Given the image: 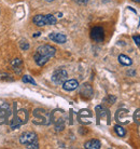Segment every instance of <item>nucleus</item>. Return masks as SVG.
<instances>
[{
	"instance_id": "1",
	"label": "nucleus",
	"mask_w": 140,
	"mask_h": 149,
	"mask_svg": "<svg viewBox=\"0 0 140 149\" xmlns=\"http://www.w3.org/2000/svg\"><path fill=\"white\" fill-rule=\"evenodd\" d=\"M56 49L50 45H43L39 47L36 50V53L33 55V60L38 66H44L48 63L49 60L55 55Z\"/></svg>"
},
{
	"instance_id": "2",
	"label": "nucleus",
	"mask_w": 140,
	"mask_h": 149,
	"mask_svg": "<svg viewBox=\"0 0 140 149\" xmlns=\"http://www.w3.org/2000/svg\"><path fill=\"white\" fill-rule=\"evenodd\" d=\"M28 119H29V113L26 109H19L15 112L13 118L11 120V129L12 130H16L19 129L21 125L23 124H26L28 122Z\"/></svg>"
},
{
	"instance_id": "3",
	"label": "nucleus",
	"mask_w": 140,
	"mask_h": 149,
	"mask_svg": "<svg viewBox=\"0 0 140 149\" xmlns=\"http://www.w3.org/2000/svg\"><path fill=\"white\" fill-rule=\"evenodd\" d=\"M33 123L40 125H48L51 123V115L44 109H35L33 110Z\"/></svg>"
},
{
	"instance_id": "4",
	"label": "nucleus",
	"mask_w": 140,
	"mask_h": 149,
	"mask_svg": "<svg viewBox=\"0 0 140 149\" xmlns=\"http://www.w3.org/2000/svg\"><path fill=\"white\" fill-rule=\"evenodd\" d=\"M12 116L10 106L7 103H0V125L7 124Z\"/></svg>"
},
{
	"instance_id": "5",
	"label": "nucleus",
	"mask_w": 140,
	"mask_h": 149,
	"mask_svg": "<svg viewBox=\"0 0 140 149\" xmlns=\"http://www.w3.org/2000/svg\"><path fill=\"white\" fill-rule=\"evenodd\" d=\"M68 74L67 71L63 68H59L57 70H55L52 74V81L54 82L55 84H63L64 82L67 80Z\"/></svg>"
},
{
	"instance_id": "6",
	"label": "nucleus",
	"mask_w": 140,
	"mask_h": 149,
	"mask_svg": "<svg viewBox=\"0 0 140 149\" xmlns=\"http://www.w3.org/2000/svg\"><path fill=\"white\" fill-rule=\"evenodd\" d=\"M91 38L95 42H103L105 39V30L101 26H95L91 30Z\"/></svg>"
},
{
	"instance_id": "7",
	"label": "nucleus",
	"mask_w": 140,
	"mask_h": 149,
	"mask_svg": "<svg viewBox=\"0 0 140 149\" xmlns=\"http://www.w3.org/2000/svg\"><path fill=\"white\" fill-rule=\"evenodd\" d=\"M37 134L33 132H24L19 136V143L23 145H28L30 143L37 142Z\"/></svg>"
},
{
	"instance_id": "8",
	"label": "nucleus",
	"mask_w": 140,
	"mask_h": 149,
	"mask_svg": "<svg viewBox=\"0 0 140 149\" xmlns=\"http://www.w3.org/2000/svg\"><path fill=\"white\" fill-rule=\"evenodd\" d=\"M49 38L56 43H65L67 41L66 36L64 34H60V33H51L49 35Z\"/></svg>"
},
{
	"instance_id": "9",
	"label": "nucleus",
	"mask_w": 140,
	"mask_h": 149,
	"mask_svg": "<svg viewBox=\"0 0 140 149\" xmlns=\"http://www.w3.org/2000/svg\"><path fill=\"white\" fill-rule=\"evenodd\" d=\"M79 86V82L76 79H70V80H66L63 83V89L65 91H73Z\"/></svg>"
},
{
	"instance_id": "10",
	"label": "nucleus",
	"mask_w": 140,
	"mask_h": 149,
	"mask_svg": "<svg viewBox=\"0 0 140 149\" xmlns=\"http://www.w3.org/2000/svg\"><path fill=\"white\" fill-rule=\"evenodd\" d=\"M33 22L35 25H37L39 27L45 26L48 25V19H46V15H42V14H38L36 16H33Z\"/></svg>"
},
{
	"instance_id": "11",
	"label": "nucleus",
	"mask_w": 140,
	"mask_h": 149,
	"mask_svg": "<svg viewBox=\"0 0 140 149\" xmlns=\"http://www.w3.org/2000/svg\"><path fill=\"white\" fill-rule=\"evenodd\" d=\"M81 96L85 97V98H91L93 96V89L89 84H83L80 91Z\"/></svg>"
},
{
	"instance_id": "12",
	"label": "nucleus",
	"mask_w": 140,
	"mask_h": 149,
	"mask_svg": "<svg viewBox=\"0 0 140 149\" xmlns=\"http://www.w3.org/2000/svg\"><path fill=\"white\" fill-rule=\"evenodd\" d=\"M91 118H92V113L89 110H81L79 113V120L82 123H89L91 122Z\"/></svg>"
},
{
	"instance_id": "13",
	"label": "nucleus",
	"mask_w": 140,
	"mask_h": 149,
	"mask_svg": "<svg viewBox=\"0 0 140 149\" xmlns=\"http://www.w3.org/2000/svg\"><path fill=\"white\" fill-rule=\"evenodd\" d=\"M11 65H12V67H13V70H14L16 74H22V71H23L22 60H19V58H14V60L11 62Z\"/></svg>"
},
{
	"instance_id": "14",
	"label": "nucleus",
	"mask_w": 140,
	"mask_h": 149,
	"mask_svg": "<svg viewBox=\"0 0 140 149\" xmlns=\"http://www.w3.org/2000/svg\"><path fill=\"white\" fill-rule=\"evenodd\" d=\"M101 144L98 139H89L84 144V148L86 149H99Z\"/></svg>"
},
{
	"instance_id": "15",
	"label": "nucleus",
	"mask_w": 140,
	"mask_h": 149,
	"mask_svg": "<svg viewBox=\"0 0 140 149\" xmlns=\"http://www.w3.org/2000/svg\"><path fill=\"white\" fill-rule=\"evenodd\" d=\"M119 62L123 65V66H130L133 64V61L130 60V57L124 55V54H120L119 55Z\"/></svg>"
},
{
	"instance_id": "16",
	"label": "nucleus",
	"mask_w": 140,
	"mask_h": 149,
	"mask_svg": "<svg viewBox=\"0 0 140 149\" xmlns=\"http://www.w3.org/2000/svg\"><path fill=\"white\" fill-rule=\"evenodd\" d=\"M114 131H115V133L120 136V137H124L126 135V131L125 129L123 127H121V125H115L114 127Z\"/></svg>"
},
{
	"instance_id": "17",
	"label": "nucleus",
	"mask_w": 140,
	"mask_h": 149,
	"mask_svg": "<svg viewBox=\"0 0 140 149\" xmlns=\"http://www.w3.org/2000/svg\"><path fill=\"white\" fill-rule=\"evenodd\" d=\"M0 80L2 81H12L13 77L8 72H3V71H0Z\"/></svg>"
},
{
	"instance_id": "18",
	"label": "nucleus",
	"mask_w": 140,
	"mask_h": 149,
	"mask_svg": "<svg viewBox=\"0 0 140 149\" xmlns=\"http://www.w3.org/2000/svg\"><path fill=\"white\" fill-rule=\"evenodd\" d=\"M22 81L24 82V83H31V84H33V86H36V81L33 80L30 76H28V74H25V76H23L22 77Z\"/></svg>"
},
{
	"instance_id": "19",
	"label": "nucleus",
	"mask_w": 140,
	"mask_h": 149,
	"mask_svg": "<svg viewBox=\"0 0 140 149\" xmlns=\"http://www.w3.org/2000/svg\"><path fill=\"white\" fill-rule=\"evenodd\" d=\"M46 19H48V25H55L56 22H57V19L54 15L52 14H48L46 15Z\"/></svg>"
},
{
	"instance_id": "20",
	"label": "nucleus",
	"mask_w": 140,
	"mask_h": 149,
	"mask_svg": "<svg viewBox=\"0 0 140 149\" xmlns=\"http://www.w3.org/2000/svg\"><path fill=\"white\" fill-rule=\"evenodd\" d=\"M19 47H21V49H22L23 51H27V50L29 49V43L23 39V40H21V42H19Z\"/></svg>"
},
{
	"instance_id": "21",
	"label": "nucleus",
	"mask_w": 140,
	"mask_h": 149,
	"mask_svg": "<svg viewBox=\"0 0 140 149\" xmlns=\"http://www.w3.org/2000/svg\"><path fill=\"white\" fill-rule=\"evenodd\" d=\"M26 147H27V148H30V149H38L39 148V144H38V142H33V143L28 144Z\"/></svg>"
},
{
	"instance_id": "22",
	"label": "nucleus",
	"mask_w": 140,
	"mask_h": 149,
	"mask_svg": "<svg viewBox=\"0 0 140 149\" xmlns=\"http://www.w3.org/2000/svg\"><path fill=\"white\" fill-rule=\"evenodd\" d=\"M134 120H135L136 122L140 123V109L136 110V112L134 113Z\"/></svg>"
},
{
	"instance_id": "23",
	"label": "nucleus",
	"mask_w": 140,
	"mask_h": 149,
	"mask_svg": "<svg viewBox=\"0 0 140 149\" xmlns=\"http://www.w3.org/2000/svg\"><path fill=\"white\" fill-rule=\"evenodd\" d=\"M133 39H134V41H135V43H136V45L137 47H139L140 48V36H133Z\"/></svg>"
},
{
	"instance_id": "24",
	"label": "nucleus",
	"mask_w": 140,
	"mask_h": 149,
	"mask_svg": "<svg viewBox=\"0 0 140 149\" xmlns=\"http://www.w3.org/2000/svg\"><path fill=\"white\" fill-rule=\"evenodd\" d=\"M73 1L79 4H86L87 2H89V0H73Z\"/></svg>"
},
{
	"instance_id": "25",
	"label": "nucleus",
	"mask_w": 140,
	"mask_h": 149,
	"mask_svg": "<svg viewBox=\"0 0 140 149\" xmlns=\"http://www.w3.org/2000/svg\"><path fill=\"white\" fill-rule=\"evenodd\" d=\"M38 36H40V33H36V34L33 35V37H38Z\"/></svg>"
},
{
	"instance_id": "26",
	"label": "nucleus",
	"mask_w": 140,
	"mask_h": 149,
	"mask_svg": "<svg viewBox=\"0 0 140 149\" xmlns=\"http://www.w3.org/2000/svg\"><path fill=\"white\" fill-rule=\"evenodd\" d=\"M45 1H48V2H52V1H54V0H45Z\"/></svg>"
},
{
	"instance_id": "27",
	"label": "nucleus",
	"mask_w": 140,
	"mask_h": 149,
	"mask_svg": "<svg viewBox=\"0 0 140 149\" xmlns=\"http://www.w3.org/2000/svg\"><path fill=\"white\" fill-rule=\"evenodd\" d=\"M133 1H135V2H140V0H133Z\"/></svg>"
}]
</instances>
